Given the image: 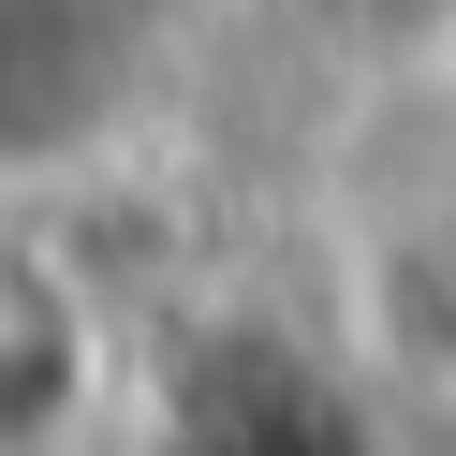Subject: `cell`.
I'll return each mask as SVG.
<instances>
[{
  "instance_id": "1",
  "label": "cell",
  "mask_w": 456,
  "mask_h": 456,
  "mask_svg": "<svg viewBox=\"0 0 456 456\" xmlns=\"http://www.w3.org/2000/svg\"><path fill=\"white\" fill-rule=\"evenodd\" d=\"M89 383H103L89 280H74L45 236H15V221H0V456H45V442H74Z\"/></svg>"
}]
</instances>
